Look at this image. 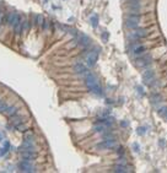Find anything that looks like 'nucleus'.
I'll use <instances>...</instances> for the list:
<instances>
[{"mask_svg": "<svg viewBox=\"0 0 167 173\" xmlns=\"http://www.w3.org/2000/svg\"><path fill=\"white\" fill-rule=\"evenodd\" d=\"M85 84H86V87L91 91L92 93L97 95V96H102L103 91H102V87L100 85L98 80L96 79V76H93L91 72H89L86 76H85Z\"/></svg>", "mask_w": 167, "mask_h": 173, "instance_id": "obj_1", "label": "nucleus"}, {"mask_svg": "<svg viewBox=\"0 0 167 173\" xmlns=\"http://www.w3.org/2000/svg\"><path fill=\"white\" fill-rule=\"evenodd\" d=\"M152 32V27H143V28H135L132 29L129 33H128V39H133V41H138V39H141V38H145L148 37L150 33Z\"/></svg>", "mask_w": 167, "mask_h": 173, "instance_id": "obj_2", "label": "nucleus"}, {"mask_svg": "<svg viewBox=\"0 0 167 173\" xmlns=\"http://www.w3.org/2000/svg\"><path fill=\"white\" fill-rule=\"evenodd\" d=\"M98 54H100V49H98V48H97V49L89 50V52H85V53L82 54V58H84V60H85V63H86V66L92 68V66L96 64L97 59H98Z\"/></svg>", "mask_w": 167, "mask_h": 173, "instance_id": "obj_3", "label": "nucleus"}, {"mask_svg": "<svg viewBox=\"0 0 167 173\" xmlns=\"http://www.w3.org/2000/svg\"><path fill=\"white\" fill-rule=\"evenodd\" d=\"M143 80L144 82L150 87H155L157 85V79H156V74L151 69H146L143 72Z\"/></svg>", "mask_w": 167, "mask_h": 173, "instance_id": "obj_4", "label": "nucleus"}, {"mask_svg": "<svg viewBox=\"0 0 167 173\" xmlns=\"http://www.w3.org/2000/svg\"><path fill=\"white\" fill-rule=\"evenodd\" d=\"M140 21H141V17L139 15L130 14L125 17V27L129 29H135L140 26Z\"/></svg>", "mask_w": 167, "mask_h": 173, "instance_id": "obj_5", "label": "nucleus"}, {"mask_svg": "<svg viewBox=\"0 0 167 173\" xmlns=\"http://www.w3.org/2000/svg\"><path fill=\"white\" fill-rule=\"evenodd\" d=\"M152 63V58L149 55V54H146V53H144L143 55H139L135 59V64H137V66L139 68H148L150 64Z\"/></svg>", "mask_w": 167, "mask_h": 173, "instance_id": "obj_6", "label": "nucleus"}, {"mask_svg": "<svg viewBox=\"0 0 167 173\" xmlns=\"http://www.w3.org/2000/svg\"><path fill=\"white\" fill-rule=\"evenodd\" d=\"M75 42L77 45L82 47L84 49H86L91 45V39L89 38V36H86L84 33H77V36L75 37Z\"/></svg>", "mask_w": 167, "mask_h": 173, "instance_id": "obj_7", "label": "nucleus"}, {"mask_svg": "<svg viewBox=\"0 0 167 173\" xmlns=\"http://www.w3.org/2000/svg\"><path fill=\"white\" fill-rule=\"evenodd\" d=\"M17 168H18L21 172H26V173L36 172V168H34V166L31 163V161H26V160H22L21 162H18Z\"/></svg>", "mask_w": 167, "mask_h": 173, "instance_id": "obj_8", "label": "nucleus"}, {"mask_svg": "<svg viewBox=\"0 0 167 173\" xmlns=\"http://www.w3.org/2000/svg\"><path fill=\"white\" fill-rule=\"evenodd\" d=\"M129 48L132 49L133 54L135 57H139V55H143L145 52H146V45H143V44L137 43V41H134L133 43H130Z\"/></svg>", "mask_w": 167, "mask_h": 173, "instance_id": "obj_9", "label": "nucleus"}, {"mask_svg": "<svg viewBox=\"0 0 167 173\" xmlns=\"http://www.w3.org/2000/svg\"><path fill=\"white\" fill-rule=\"evenodd\" d=\"M116 140L114 139H105L102 143H100V144L96 146V149H98V150H106V149H113V147H116Z\"/></svg>", "mask_w": 167, "mask_h": 173, "instance_id": "obj_10", "label": "nucleus"}, {"mask_svg": "<svg viewBox=\"0 0 167 173\" xmlns=\"http://www.w3.org/2000/svg\"><path fill=\"white\" fill-rule=\"evenodd\" d=\"M21 21V18H20V15L17 14V12H10V14L7 15V17H6V22H7V25L9 26H15L17 22H20Z\"/></svg>", "mask_w": 167, "mask_h": 173, "instance_id": "obj_11", "label": "nucleus"}, {"mask_svg": "<svg viewBox=\"0 0 167 173\" xmlns=\"http://www.w3.org/2000/svg\"><path fill=\"white\" fill-rule=\"evenodd\" d=\"M73 70H74V72H76V74H81V75H87V74L90 72L89 70H87V66L84 65V64L80 63V61H77V63L74 64Z\"/></svg>", "mask_w": 167, "mask_h": 173, "instance_id": "obj_12", "label": "nucleus"}, {"mask_svg": "<svg viewBox=\"0 0 167 173\" xmlns=\"http://www.w3.org/2000/svg\"><path fill=\"white\" fill-rule=\"evenodd\" d=\"M132 170L127 166V165H116L114 167H113V172L116 173H127V172H130Z\"/></svg>", "mask_w": 167, "mask_h": 173, "instance_id": "obj_13", "label": "nucleus"}, {"mask_svg": "<svg viewBox=\"0 0 167 173\" xmlns=\"http://www.w3.org/2000/svg\"><path fill=\"white\" fill-rule=\"evenodd\" d=\"M34 159V151H21V160L32 161Z\"/></svg>", "mask_w": 167, "mask_h": 173, "instance_id": "obj_14", "label": "nucleus"}, {"mask_svg": "<svg viewBox=\"0 0 167 173\" xmlns=\"http://www.w3.org/2000/svg\"><path fill=\"white\" fill-rule=\"evenodd\" d=\"M106 129H107V127L103 123H101V122H97L93 125V131H96V133H105Z\"/></svg>", "mask_w": 167, "mask_h": 173, "instance_id": "obj_15", "label": "nucleus"}, {"mask_svg": "<svg viewBox=\"0 0 167 173\" xmlns=\"http://www.w3.org/2000/svg\"><path fill=\"white\" fill-rule=\"evenodd\" d=\"M4 113L6 115H9V117H11V115H15L16 113H17V107H15V106H7V108L4 111Z\"/></svg>", "mask_w": 167, "mask_h": 173, "instance_id": "obj_16", "label": "nucleus"}, {"mask_svg": "<svg viewBox=\"0 0 167 173\" xmlns=\"http://www.w3.org/2000/svg\"><path fill=\"white\" fill-rule=\"evenodd\" d=\"M10 122H11V124H12V125H14V127H17V125H18V124H21V122H22V118H21V117H17V115H11V120H10Z\"/></svg>", "mask_w": 167, "mask_h": 173, "instance_id": "obj_17", "label": "nucleus"}, {"mask_svg": "<svg viewBox=\"0 0 167 173\" xmlns=\"http://www.w3.org/2000/svg\"><path fill=\"white\" fill-rule=\"evenodd\" d=\"M90 22H91V26L93 28H96L97 26H98V15L95 14L93 16H91V18H90Z\"/></svg>", "mask_w": 167, "mask_h": 173, "instance_id": "obj_18", "label": "nucleus"}, {"mask_svg": "<svg viewBox=\"0 0 167 173\" xmlns=\"http://www.w3.org/2000/svg\"><path fill=\"white\" fill-rule=\"evenodd\" d=\"M162 100V97H161V95H159V93H152L151 96V102L154 104H157V103H160Z\"/></svg>", "mask_w": 167, "mask_h": 173, "instance_id": "obj_19", "label": "nucleus"}, {"mask_svg": "<svg viewBox=\"0 0 167 173\" xmlns=\"http://www.w3.org/2000/svg\"><path fill=\"white\" fill-rule=\"evenodd\" d=\"M44 21H46V20H44V17H43L42 15H36V25L42 26Z\"/></svg>", "mask_w": 167, "mask_h": 173, "instance_id": "obj_20", "label": "nucleus"}, {"mask_svg": "<svg viewBox=\"0 0 167 173\" xmlns=\"http://www.w3.org/2000/svg\"><path fill=\"white\" fill-rule=\"evenodd\" d=\"M159 114L161 115V117H167V106H162L160 109H159Z\"/></svg>", "mask_w": 167, "mask_h": 173, "instance_id": "obj_21", "label": "nucleus"}, {"mask_svg": "<svg viewBox=\"0 0 167 173\" xmlns=\"http://www.w3.org/2000/svg\"><path fill=\"white\" fill-rule=\"evenodd\" d=\"M137 133L139 135H144V134L146 133V128H145V127H139L137 129Z\"/></svg>", "mask_w": 167, "mask_h": 173, "instance_id": "obj_22", "label": "nucleus"}, {"mask_svg": "<svg viewBox=\"0 0 167 173\" xmlns=\"http://www.w3.org/2000/svg\"><path fill=\"white\" fill-rule=\"evenodd\" d=\"M23 140L34 143V138H33V135H32V134H26V135H25V139H23Z\"/></svg>", "mask_w": 167, "mask_h": 173, "instance_id": "obj_23", "label": "nucleus"}, {"mask_svg": "<svg viewBox=\"0 0 167 173\" xmlns=\"http://www.w3.org/2000/svg\"><path fill=\"white\" fill-rule=\"evenodd\" d=\"M16 129L20 130V131H22V133H25V131H27V127L23 125V124H18V125L16 127Z\"/></svg>", "mask_w": 167, "mask_h": 173, "instance_id": "obj_24", "label": "nucleus"}, {"mask_svg": "<svg viewBox=\"0 0 167 173\" xmlns=\"http://www.w3.org/2000/svg\"><path fill=\"white\" fill-rule=\"evenodd\" d=\"M7 108V104L5 103V102H2V101H0V112H2L4 113V111Z\"/></svg>", "mask_w": 167, "mask_h": 173, "instance_id": "obj_25", "label": "nucleus"}, {"mask_svg": "<svg viewBox=\"0 0 167 173\" xmlns=\"http://www.w3.org/2000/svg\"><path fill=\"white\" fill-rule=\"evenodd\" d=\"M118 163H119V165H127V160L123 159V157H119V159H118Z\"/></svg>", "mask_w": 167, "mask_h": 173, "instance_id": "obj_26", "label": "nucleus"}, {"mask_svg": "<svg viewBox=\"0 0 167 173\" xmlns=\"http://www.w3.org/2000/svg\"><path fill=\"white\" fill-rule=\"evenodd\" d=\"M102 39H103L105 42L108 41V33H107V32H103V33H102Z\"/></svg>", "mask_w": 167, "mask_h": 173, "instance_id": "obj_27", "label": "nucleus"}, {"mask_svg": "<svg viewBox=\"0 0 167 173\" xmlns=\"http://www.w3.org/2000/svg\"><path fill=\"white\" fill-rule=\"evenodd\" d=\"M137 90H138V92H139V95H144V88L141 86H137Z\"/></svg>", "mask_w": 167, "mask_h": 173, "instance_id": "obj_28", "label": "nucleus"}, {"mask_svg": "<svg viewBox=\"0 0 167 173\" xmlns=\"http://www.w3.org/2000/svg\"><path fill=\"white\" fill-rule=\"evenodd\" d=\"M121 125L123 127V128H127V127L129 125V123H128L127 120H122V122H121Z\"/></svg>", "mask_w": 167, "mask_h": 173, "instance_id": "obj_29", "label": "nucleus"}, {"mask_svg": "<svg viewBox=\"0 0 167 173\" xmlns=\"http://www.w3.org/2000/svg\"><path fill=\"white\" fill-rule=\"evenodd\" d=\"M48 27H49V23H48L47 21H44V22H43V25H42V28H43V29H48Z\"/></svg>", "mask_w": 167, "mask_h": 173, "instance_id": "obj_30", "label": "nucleus"}, {"mask_svg": "<svg viewBox=\"0 0 167 173\" xmlns=\"http://www.w3.org/2000/svg\"><path fill=\"white\" fill-rule=\"evenodd\" d=\"M117 152H118V155H124V149L123 147H119Z\"/></svg>", "mask_w": 167, "mask_h": 173, "instance_id": "obj_31", "label": "nucleus"}, {"mask_svg": "<svg viewBox=\"0 0 167 173\" xmlns=\"http://www.w3.org/2000/svg\"><path fill=\"white\" fill-rule=\"evenodd\" d=\"M4 147L9 150V147H10V143H9V141H5V143H4Z\"/></svg>", "mask_w": 167, "mask_h": 173, "instance_id": "obj_32", "label": "nucleus"}, {"mask_svg": "<svg viewBox=\"0 0 167 173\" xmlns=\"http://www.w3.org/2000/svg\"><path fill=\"white\" fill-rule=\"evenodd\" d=\"M134 149H135V151H137V152L139 151V145H138L137 143H134Z\"/></svg>", "mask_w": 167, "mask_h": 173, "instance_id": "obj_33", "label": "nucleus"}, {"mask_svg": "<svg viewBox=\"0 0 167 173\" xmlns=\"http://www.w3.org/2000/svg\"><path fill=\"white\" fill-rule=\"evenodd\" d=\"M0 141H2V134L0 133Z\"/></svg>", "mask_w": 167, "mask_h": 173, "instance_id": "obj_34", "label": "nucleus"}, {"mask_svg": "<svg viewBox=\"0 0 167 173\" xmlns=\"http://www.w3.org/2000/svg\"><path fill=\"white\" fill-rule=\"evenodd\" d=\"M0 25H1V15H0Z\"/></svg>", "mask_w": 167, "mask_h": 173, "instance_id": "obj_35", "label": "nucleus"}, {"mask_svg": "<svg viewBox=\"0 0 167 173\" xmlns=\"http://www.w3.org/2000/svg\"><path fill=\"white\" fill-rule=\"evenodd\" d=\"M166 120H167V117H166Z\"/></svg>", "mask_w": 167, "mask_h": 173, "instance_id": "obj_36", "label": "nucleus"}]
</instances>
